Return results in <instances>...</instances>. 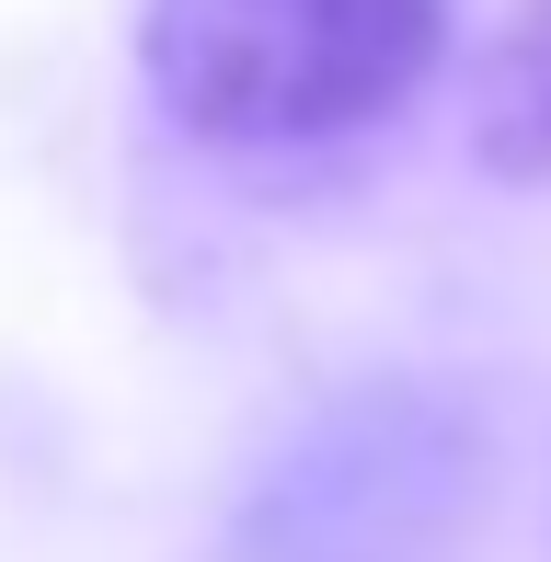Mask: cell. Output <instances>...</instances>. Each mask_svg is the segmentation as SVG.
<instances>
[{"mask_svg": "<svg viewBox=\"0 0 551 562\" xmlns=\"http://www.w3.org/2000/svg\"><path fill=\"white\" fill-rule=\"evenodd\" d=\"M448 58V0H149V104L218 149H322L403 115Z\"/></svg>", "mask_w": 551, "mask_h": 562, "instance_id": "1", "label": "cell"}, {"mask_svg": "<svg viewBox=\"0 0 551 562\" xmlns=\"http://www.w3.org/2000/svg\"><path fill=\"white\" fill-rule=\"evenodd\" d=\"M494 494V437L437 379H368L288 425L218 562H448Z\"/></svg>", "mask_w": 551, "mask_h": 562, "instance_id": "2", "label": "cell"}, {"mask_svg": "<svg viewBox=\"0 0 551 562\" xmlns=\"http://www.w3.org/2000/svg\"><path fill=\"white\" fill-rule=\"evenodd\" d=\"M471 149H483L506 184H551V0H529V12L483 46V81H471Z\"/></svg>", "mask_w": 551, "mask_h": 562, "instance_id": "3", "label": "cell"}]
</instances>
